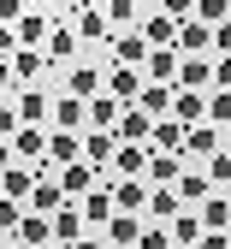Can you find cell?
<instances>
[{"mask_svg": "<svg viewBox=\"0 0 231 249\" xmlns=\"http://www.w3.org/2000/svg\"><path fill=\"white\" fill-rule=\"evenodd\" d=\"M101 12H107L113 24H137V12H142V6H137V0H101Z\"/></svg>", "mask_w": 231, "mask_h": 249, "instance_id": "obj_35", "label": "cell"}, {"mask_svg": "<svg viewBox=\"0 0 231 249\" xmlns=\"http://www.w3.org/2000/svg\"><path fill=\"white\" fill-rule=\"evenodd\" d=\"M148 113H172V83H154V77H142V95H137Z\"/></svg>", "mask_w": 231, "mask_h": 249, "instance_id": "obj_31", "label": "cell"}, {"mask_svg": "<svg viewBox=\"0 0 231 249\" xmlns=\"http://www.w3.org/2000/svg\"><path fill=\"white\" fill-rule=\"evenodd\" d=\"M113 131H119V142H148V131H154V113H148L142 101H124Z\"/></svg>", "mask_w": 231, "mask_h": 249, "instance_id": "obj_5", "label": "cell"}, {"mask_svg": "<svg viewBox=\"0 0 231 249\" xmlns=\"http://www.w3.org/2000/svg\"><path fill=\"white\" fill-rule=\"evenodd\" d=\"M101 237H107V243H119V249H124V243H137V237H142V213L113 208V213H107V226H101Z\"/></svg>", "mask_w": 231, "mask_h": 249, "instance_id": "obj_12", "label": "cell"}, {"mask_svg": "<svg viewBox=\"0 0 231 249\" xmlns=\"http://www.w3.org/2000/svg\"><path fill=\"white\" fill-rule=\"evenodd\" d=\"M65 6H71V12H83V6H101V0H65Z\"/></svg>", "mask_w": 231, "mask_h": 249, "instance_id": "obj_45", "label": "cell"}, {"mask_svg": "<svg viewBox=\"0 0 231 249\" xmlns=\"http://www.w3.org/2000/svg\"><path fill=\"white\" fill-rule=\"evenodd\" d=\"M213 53H231V18L213 24Z\"/></svg>", "mask_w": 231, "mask_h": 249, "instance_id": "obj_39", "label": "cell"}, {"mask_svg": "<svg viewBox=\"0 0 231 249\" xmlns=\"http://www.w3.org/2000/svg\"><path fill=\"white\" fill-rule=\"evenodd\" d=\"M12 107H18V119H24V124H48V107H53V95L30 83V89H24V95H18Z\"/></svg>", "mask_w": 231, "mask_h": 249, "instance_id": "obj_23", "label": "cell"}, {"mask_svg": "<svg viewBox=\"0 0 231 249\" xmlns=\"http://www.w3.org/2000/svg\"><path fill=\"white\" fill-rule=\"evenodd\" d=\"M172 89H213V66H208V53H184Z\"/></svg>", "mask_w": 231, "mask_h": 249, "instance_id": "obj_11", "label": "cell"}, {"mask_svg": "<svg viewBox=\"0 0 231 249\" xmlns=\"http://www.w3.org/2000/svg\"><path fill=\"white\" fill-rule=\"evenodd\" d=\"M18 124H24V119H18V107H12V101H0V137L12 142V131H18Z\"/></svg>", "mask_w": 231, "mask_h": 249, "instance_id": "obj_38", "label": "cell"}, {"mask_svg": "<svg viewBox=\"0 0 231 249\" xmlns=\"http://www.w3.org/2000/svg\"><path fill=\"white\" fill-rule=\"evenodd\" d=\"M12 48H18V36H12V24H0V59H12Z\"/></svg>", "mask_w": 231, "mask_h": 249, "instance_id": "obj_43", "label": "cell"}, {"mask_svg": "<svg viewBox=\"0 0 231 249\" xmlns=\"http://www.w3.org/2000/svg\"><path fill=\"white\" fill-rule=\"evenodd\" d=\"M6 160H12V142H6V137H0V166H6Z\"/></svg>", "mask_w": 231, "mask_h": 249, "instance_id": "obj_46", "label": "cell"}, {"mask_svg": "<svg viewBox=\"0 0 231 249\" xmlns=\"http://www.w3.org/2000/svg\"><path fill=\"white\" fill-rule=\"evenodd\" d=\"M160 12H172V18H190V12H195V0H160Z\"/></svg>", "mask_w": 231, "mask_h": 249, "instance_id": "obj_41", "label": "cell"}, {"mask_svg": "<svg viewBox=\"0 0 231 249\" xmlns=\"http://www.w3.org/2000/svg\"><path fill=\"white\" fill-rule=\"evenodd\" d=\"M30 184H36V166H12V160L0 166V190H6V196L24 202V196H30Z\"/></svg>", "mask_w": 231, "mask_h": 249, "instance_id": "obj_29", "label": "cell"}, {"mask_svg": "<svg viewBox=\"0 0 231 249\" xmlns=\"http://www.w3.org/2000/svg\"><path fill=\"white\" fill-rule=\"evenodd\" d=\"M89 237V220H83V208H53V243H83Z\"/></svg>", "mask_w": 231, "mask_h": 249, "instance_id": "obj_18", "label": "cell"}, {"mask_svg": "<svg viewBox=\"0 0 231 249\" xmlns=\"http://www.w3.org/2000/svg\"><path fill=\"white\" fill-rule=\"evenodd\" d=\"M48 124H59V131H83V124H89V101H83V95H65V89H59V95H53V107H48Z\"/></svg>", "mask_w": 231, "mask_h": 249, "instance_id": "obj_6", "label": "cell"}, {"mask_svg": "<svg viewBox=\"0 0 231 249\" xmlns=\"http://www.w3.org/2000/svg\"><path fill=\"white\" fill-rule=\"evenodd\" d=\"M119 107H124V101H113L107 89H101V95H89V124H119Z\"/></svg>", "mask_w": 231, "mask_h": 249, "instance_id": "obj_32", "label": "cell"}, {"mask_svg": "<svg viewBox=\"0 0 231 249\" xmlns=\"http://www.w3.org/2000/svg\"><path fill=\"white\" fill-rule=\"evenodd\" d=\"M53 178H59V190H65V202H77V196L89 190V184L101 178V166H95V160H83V154H77V160H65V166H59Z\"/></svg>", "mask_w": 231, "mask_h": 249, "instance_id": "obj_4", "label": "cell"}, {"mask_svg": "<svg viewBox=\"0 0 231 249\" xmlns=\"http://www.w3.org/2000/svg\"><path fill=\"white\" fill-rule=\"evenodd\" d=\"M219 148H231V124H219Z\"/></svg>", "mask_w": 231, "mask_h": 249, "instance_id": "obj_47", "label": "cell"}, {"mask_svg": "<svg viewBox=\"0 0 231 249\" xmlns=\"http://www.w3.org/2000/svg\"><path fill=\"white\" fill-rule=\"evenodd\" d=\"M213 148H219V124H213V119L184 124V154H190V160H208Z\"/></svg>", "mask_w": 231, "mask_h": 249, "instance_id": "obj_9", "label": "cell"}, {"mask_svg": "<svg viewBox=\"0 0 231 249\" xmlns=\"http://www.w3.org/2000/svg\"><path fill=\"white\" fill-rule=\"evenodd\" d=\"M172 119H184V124L208 119V89H172Z\"/></svg>", "mask_w": 231, "mask_h": 249, "instance_id": "obj_24", "label": "cell"}, {"mask_svg": "<svg viewBox=\"0 0 231 249\" xmlns=\"http://www.w3.org/2000/svg\"><path fill=\"white\" fill-rule=\"evenodd\" d=\"M18 77H12V59H0V89H12Z\"/></svg>", "mask_w": 231, "mask_h": 249, "instance_id": "obj_44", "label": "cell"}, {"mask_svg": "<svg viewBox=\"0 0 231 249\" xmlns=\"http://www.w3.org/2000/svg\"><path fill=\"white\" fill-rule=\"evenodd\" d=\"M77 48H83V36H77V24H53L48 30V42H42V53H48V66L59 59V66H71L77 59Z\"/></svg>", "mask_w": 231, "mask_h": 249, "instance_id": "obj_8", "label": "cell"}, {"mask_svg": "<svg viewBox=\"0 0 231 249\" xmlns=\"http://www.w3.org/2000/svg\"><path fill=\"white\" fill-rule=\"evenodd\" d=\"M42 71H53L42 48H12V77H18V83H36Z\"/></svg>", "mask_w": 231, "mask_h": 249, "instance_id": "obj_22", "label": "cell"}, {"mask_svg": "<svg viewBox=\"0 0 231 249\" xmlns=\"http://www.w3.org/2000/svg\"><path fill=\"white\" fill-rule=\"evenodd\" d=\"M113 202H119V208H130V213H142V202H148V178H142V172H119Z\"/></svg>", "mask_w": 231, "mask_h": 249, "instance_id": "obj_19", "label": "cell"}, {"mask_svg": "<svg viewBox=\"0 0 231 249\" xmlns=\"http://www.w3.org/2000/svg\"><path fill=\"white\" fill-rule=\"evenodd\" d=\"M12 243H30V249L53 243V213H42V208H24V213H18V226H12Z\"/></svg>", "mask_w": 231, "mask_h": 249, "instance_id": "obj_1", "label": "cell"}, {"mask_svg": "<svg viewBox=\"0 0 231 249\" xmlns=\"http://www.w3.org/2000/svg\"><path fill=\"white\" fill-rule=\"evenodd\" d=\"M178 59H184V53H178L172 42H166V48H148V59H142V77H154V83H172V77H178Z\"/></svg>", "mask_w": 231, "mask_h": 249, "instance_id": "obj_20", "label": "cell"}, {"mask_svg": "<svg viewBox=\"0 0 231 249\" xmlns=\"http://www.w3.org/2000/svg\"><path fill=\"white\" fill-rule=\"evenodd\" d=\"M190 18H202V24H219V18H231V0H195V12Z\"/></svg>", "mask_w": 231, "mask_h": 249, "instance_id": "obj_36", "label": "cell"}, {"mask_svg": "<svg viewBox=\"0 0 231 249\" xmlns=\"http://www.w3.org/2000/svg\"><path fill=\"white\" fill-rule=\"evenodd\" d=\"M172 48H178V53H208V48H213V24H202V18H178Z\"/></svg>", "mask_w": 231, "mask_h": 249, "instance_id": "obj_10", "label": "cell"}, {"mask_svg": "<svg viewBox=\"0 0 231 249\" xmlns=\"http://www.w3.org/2000/svg\"><path fill=\"white\" fill-rule=\"evenodd\" d=\"M178 172H184V160H178V154H172V148H154V154H148V172H142V178H148V184H172Z\"/></svg>", "mask_w": 231, "mask_h": 249, "instance_id": "obj_27", "label": "cell"}, {"mask_svg": "<svg viewBox=\"0 0 231 249\" xmlns=\"http://www.w3.org/2000/svg\"><path fill=\"white\" fill-rule=\"evenodd\" d=\"M101 89H107L113 101H137V95H142V66H113Z\"/></svg>", "mask_w": 231, "mask_h": 249, "instance_id": "obj_17", "label": "cell"}, {"mask_svg": "<svg viewBox=\"0 0 231 249\" xmlns=\"http://www.w3.org/2000/svg\"><path fill=\"white\" fill-rule=\"evenodd\" d=\"M202 172H208L213 184H231V148H213L208 160H202Z\"/></svg>", "mask_w": 231, "mask_h": 249, "instance_id": "obj_33", "label": "cell"}, {"mask_svg": "<svg viewBox=\"0 0 231 249\" xmlns=\"http://www.w3.org/2000/svg\"><path fill=\"white\" fill-rule=\"evenodd\" d=\"M48 30H53V24H48L42 12H24V18L12 24V36H18V48H42V42H48Z\"/></svg>", "mask_w": 231, "mask_h": 249, "instance_id": "obj_26", "label": "cell"}, {"mask_svg": "<svg viewBox=\"0 0 231 249\" xmlns=\"http://www.w3.org/2000/svg\"><path fill=\"white\" fill-rule=\"evenodd\" d=\"M148 142L154 148H184V119H172V113H154V131H148Z\"/></svg>", "mask_w": 231, "mask_h": 249, "instance_id": "obj_25", "label": "cell"}, {"mask_svg": "<svg viewBox=\"0 0 231 249\" xmlns=\"http://www.w3.org/2000/svg\"><path fill=\"white\" fill-rule=\"evenodd\" d=\"M6 243H12V237H6V231H0V249H6Z\"/></svg>", "mask_w": 231, "mask_h": 249, "instance_id": "obj_48", "label": "cell"}, {"mask_svg": "<svg viewBox=\"0 0 231 249\" xmlns=\"http://www.w3.org/2000/svg\"><path fill=\"white\" fill-rule=\"evenodd\" d=\"M24 18V0H0V24H18Z\"/></svg>", "mask_w": 231, "mask_h": 249, "instance_id": "obj_42", "label": "cell"}, {"mask_svg": "<svg viewBox=\"0 0 231 249\" xmlns=\"http://www.w3.org/2000/svg\"><path fill=\"white\" fill-rule=\"evenodd\" d=\"M101 83H107V77H101V66H89V59L65 66V95H83V101H89V95H101Z\"/></svg>", "mask_w": 231, "mask_h": 249, "instance_id": "obj_13", "label": "cell"}, {"mask_svg": "<svg viewBox=\"0 0 231 249\" xmlns=\"http://www.w3.org/2000/svg\"><path fill=\"white\" fill-rule=\"evenodd\" d=\"M137 30L148 36V48H166V42L178 36V18H172V12H154V18H148V24H137Z\"/></svg>", "mask_w": 231, "mask_h": 249, "instance_id": "obj_30", "label": "cell"}, {"mask_svg": "<svg viewBox=\"0 0 231 249\" xmlns=\"http://www.w3.org/2000/svg\"><path fill=\"white\" fill-rule=\"evenodd\" d=\"M113 148H119V131L113 124H83V160H95V166H113Z\"/></svg>", "mask_w": 231, "mask_h": 249, "instance_id": "obj_2", "label": "cell"}, {"mask_svg": "<svg viewBox=\"0 0 231 249\" xmlns=\"http://www.w3.org/2000/svg\"><path fill=\"white\" fill-rule=\"evenodd\" d=\"M71 24H77V36H83V42H113V30H119V24H113L101 6H83V12H71Z\"/></svg>", "mask_w": 231, "mask_h": 249, "instance_id": "obj_16", "label": "cell"}, {"mask_svg": "<svg viewBox=\"0 0 231 249\" xmlns=\"http://www.w3.org/2000/svg\"><path fill=\"white\" fill-rule=\"evenodd\" d=\"M77 208H83V220H89V231H101V226H107V213L119 208V202H113V184H101V178H95L89 190L77 196Z\"/></svg>", "mask_w": 231, "mask_h": 249, "instance_id": "obj_3", "label": "cell"}, {"mask_svg": "<svg viewBox=\"0 0 231 249\" xmlns=\"http://www.w3.org/2000/svg\"><path fill=\"white\" fill-rule=\"evenodd\" d=\"M178 208H184V202H178V190H172V184H154V190H148V202H142V220H160V226H166Z\"/></svg>", "mask_w": 231, "mask_h": 249, "instance_id": "obj_21", "label": "cell"}, {"mask_svg": "<svg viewBox=\"0 0 231 249\" xmlns=\"http://www.w3.org/2000/svg\"><path fill=\"white\" fill-rule=\"evenodd\" d=\"M42 154H48V131H42V124H18V131H12V160L36 166Z\"/></svg>", "mask_w": 231, "mask_h": 249, "instance_id": "obj_14", "label": "cell"}, {"mask_svg": "<svg viewBox=\"0 0 231 249\" xmlns=\"http://www.w3.org/2000/svg\"><path fill=\"white\" fill-rule=\"evenodd\" d=\"M113 66H142V59H148V36H142V30L137 24H130V30H113Z\"/></svg>", "mask_w": 231, "mask_h": 249, "instance_id": "obj_7", "label": "cell"}, {"mask_svg": "<svg viewBox=\"0 0 231 249\" xmlns=\"http://www.w3.org/2000/svg\"><path fill=\"white\" fill-rule=\"evenodd\" d=\"M18 213H24V202L0 190V231H6V237H12V226H18Z\"/></svg>", "mask_w": 231, "mask_h": 249, "instance_id": "obj_37", "label": "cell"}, {"mask_svg": "<svg viewBox=\"0 0 231 249\" xmlns=\"http://www.w3.org/2000/svg\"><path fill=\"white\" fill-rule=\"evenodd\" d=\"M172 190H178V202H184V208H195V202H202V196L213 190V178H208L202 166H190V160H184V172L172 178Z\"/></svg>", "mask_w": 231, "mask_h": 249, "instance_id": "obj_15", "label": "cell"}, {"mask_svg": "<svg viewBox=\"0 0 231 249\" xmlns=\"http://www.w3.org/2000/svg\"><path fill=\"white\" fill-rule=\"evenodd\" d=\"M213 89H231V53L213 59Z\"/></svg>", "mask_w": 231, "mask_h": 249, "instance_id": "obj_40", "label": "cell"}, {"mask_svg": "<svg viewBox=\"0 0 231 249\" xmlns=\"http://www.w3.org/2000/svg\"><path fill=\"white\" fill-rule=\"evenodd\" d=\"M208 119L213 124H231V89H208Z\"/></svg>", "mask_w": 231, "mask_h": 249, "instance_id": "obj_34", "label": "cell"}, {"mask_svg": "<svg viewBox=\"0 0 231 249\" xmlns=\"http://www.w3.org/2000/svg\"><path fill=\"white\" fill-rule=\"evenodd\" d=\"M166 231H172V243H202V213H195V208H178L172 220H166Z\"/></svg>", "mask_w": 231, "mask_h": 249, "instance_id": "obj_28", "label": "cell"}]
</instances>
